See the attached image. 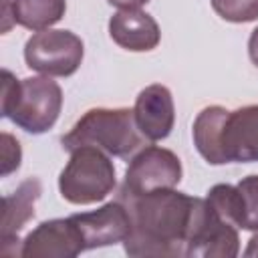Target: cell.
Here are the masks:
<instances>
[{"mask_svg":"<svg viewBox=\"0 0 258 258\" xmlns=\"http://www.w3.org/2000/svg\"><path fill=\"white\" fill-rule=\"evenodd\" d=\"M119 200L131 216V234L123 242L129 256H185L206 200L173 187L141 196L121 194Z\"/></svg>","mask_w":258,"mask_h":258,"instance_id":"cell-1","label":"cell"},{"mask_svg":"<svg viewBox=\"0 0 258 258\" xmlns=\"http://www.w3.org/2000/svg\"><path fill=\"white\" fill-rule=\"evenodd\" d=\"M2 115L28 133H44L58 119L62 91L48 77H28L18 81L10 71H2Z\"/></svg>","mask_w":258,"mask_h":258,"instance_id":"cell-2","label":"cell"},{"mask_svg":"<svg viewBox=\"0 0 258 258\" xmlns=\"http://www.w3.org/2000/svg\"><path fill=\"white\" fill-rule=\"evenodd\" d=\"M60 143L69 151L91 145L109 155L127 157L143 145V135L137 129L131 109H91Z\"/></svg>","mask_w":258,"mask_h":258,"instance_id":"cell-3","label":"cell"},{"mask_svg":"<svg viewBox=\"0 0 258 258\" xmlns=\"http://www.w3.org/2000/svg\"><path fill=\"white\" fill-rule=\"evenodd\" d=\"M71 153V161L58 177L60 196L81 206L107 198L115 187V167L105 151L87 145Z\"/></svg>","mask_w":258,"mask_h":258,"instance_id":"cell-4","label":"cell"},{"mask_svg":"<svg viewBox=\"0 0 258 258\" xmlns=\"http://www.w3.org/2000/svg\"><path fill=\"white\" fill-rule=\"evenodd\" d=\"M26 64L50 77L73 75L83 60V40L71 30H40L24 46Z\"/></svg>","mask_w":258,"mask_h":258,"instance_id":"cell-5","label":"cell"},{"mask_svg":"<svg viewBox=\"0 0 258 258\" xmlns=\"http://www.w3.org/2000/svg\"><path fill=\"white\" fill-rule=\"evenodd\" d=\"M179 179H181V163L177 155L169 149L149 145L131 159L125 171L121 194L141 196L155 189H167V187H175Z\"/></svg>","mask_w":258,"mask_h":258,"instance_id":"cell-6","label":"cell"},{"mask_svg":"<svg viewBox=\"0 0 258 258\" xmlns=\"http://www.w3.org/2000/svg\"><path fill=\"white\" fill-rule=\"evenodd\" d=\"M85 250V242L81 230L73 222L67 220H50L42 222L36 230H32L20 248L22 258H73Z\"/></svg>","mask_w":258,"mask_h":258,"instance_id":"cell-7","label":"cell"},{"mask_svg":"<svg viewBox=\"0 0 258 258\" xmlns=\"http://www.w3.org/2000/svg\"><path fill=\"white\" fill-rule=\"evenodd\" d=\"M238 232L236 226L226 222L210 204L204 202L202 214L194 228L185 256L202 258H234L238 254Z\"/></svg>","mask_w":258,"mask_h":258,"instance_id":"cell-8","label":"cell"},{"mask_svg":"<svg viewBox=\"0 0 258 258\" xmlns=\"http://www.w3.org/2000/svg\"><path fill=\"white\" fill-rule=\"evenodd\" d=\"M71 218L81 230L85 250L125 242L131 234V216L121 200L105 204L93 212L75 214Z\"/></svg>","mask_w":258,"mask_h":258,"instance_id":"cell-9","label":"cell"},{"mask_svg":"<svg viewBox=\"0 0 258 258\" xmlns=\"http://www.w3.org/2000/svg\"><path fill=\"white\" fill-rule=\"evenodd\" d=\"M135 123L141 135L149 141H159L165 139L175 121V109H173V99L167 87L163 85H149L145 87L135 101L133 107Z\"/></svg>","mask_w":258,"mask_h":258,"instance_id":"cell-10","label":"cell"},{"mask_svg":"<svg viewBox=\"0 0 258 258\" xmlns=\"http://www.w3.org/2000/svg\"><path fill=\"white\" fill-rule=\"evenodd\" d=\"M222 151L230 161H258V105L230 111L222 131Z\"/></svg>","mask_w":258,"mask_h":258,"instance_id":"cell-11","label":"cell"},{"mask_svg":"<svg viewBox=\"0 0 258 258\" xmlns=\"http://www.w3.org/2000/svg\"><path fill=\"white\" fill-rule=\"evenodd\" d=\"M109 34L119 46L133 52L155 48L161 36L157 22L139 8H127L115 12L109 20Z\"/></svg>","mask_w":258,"mask_h":258,"instance_id":"cell-12","label":"cell"},{"mask_svg":"<svg viewBox=\"0 0 258 258\" xmlns=\"http://www.w3.org/2000/svg\"><path fill=\"white\" fill-rule=\"evenodd\" d=\"M40 198V181L38 177H28L24 179L16 191H12L10 196L2 198V228H0V240H2V248L0 252H4L16 238L18 230L30 220L34 218V204Z\"/></svg>","mask_w":258,"mask_h":258,"instance_id":"cell-13","label":"cell"},{"mask_svg":"<svg viewBox=\"0 0 258 258\" xmlns=\"http://www.w3.org/2000/svg\"><path fill=\"white\" fill-rule=\"evenodd\" d=\"M228 113H230L228 109L214 105V107H206L194 121V143L200 155L214 165L226 163L222 151V131Z\"/></svg>","mask_w":258,"mask_h":258,"instance_id":"cell-14","label":"cell"},{"mask_svg":"<svg viewBox=\"0 0 258 258\" xmlns=\"http://www.w3.org/2000/svg\"><path fill=\"white\" fill-rule=\"evenodd\" d=\"M14 22L28 30H46L56 24L67 10L64 0H8Z\"/></svg>","mask_w":258,"mask_h":258,"instance_id":"cell-15","label":"cell"},{"mask_svg":"<svg viewBox=\"0 0 258 258\" xmlns=\"http://www.w3.org/2000/svg\"><path fill=\"white\" fill-rule=\"evenodd\" d=\"M208 204L230 224L236 228H242L244 222V206H242V196L238 185L230 183H218L208 191Z\"/></svg>","mask_w":258,"mask_h":258,"instance_id":"cell-16","label":"cell"},{"mask_svg":"<svg viewBox=\"0 0 258 258\" xmlns=\"http://www.w3.org/2000/svg\"><path fill=\"white\" fill-rule=\"evenodd\" d=\"M212 6L228 22H250L258 18V0H212Z\"/></svg>","mask_w":258,"mask_h":258,"instance_id":"cell-17","label":"cell"},{"mask_svg":"<svg viewBox=\"0 0 258 258\" xmlns=\"http://www.w3.org/2000/svg\"><path fill=\"white\" fill-rule=\"evenodd\" d=\"M242 206H244V230L258 232V175H248L238 183Z\"/></svg>","mask_w":258,"mask_h":258,"instance_id":"cell-18","label":"cell"},{"mask_svg":"<svg viewBox=\"0 0 258 258\" xmlns=\"http://www.w3.org/2000/svg\"><path fill=\"white\" fill-rule=\"evenodd\" d=\"M20 145L18 141L8 135V133H2V175H8L10 171L18 169L20 165Z\"/></svg>","mask_w":258,"mask_h":258,"instance_id":"cell-19","label":"cell"},{"mask_svg":"<svg viewBox=\"0 0 258 258\" xmlns=\"http://www.w3.org/2000/svg\"><path fill=\"white\" fill-rule=\"evenodd\" d=\"M248 54H250L252 62L258 67V28H254L252 34H250V40H248Z\"/></svg>","mask_w":258,"mask_h":258,"instance_id":"cell-20","label":"cell"},{"mask_svg":"<svg viewBox=\"0 0 258 258\" xmlns=\"http://www.w3.org/2000/svg\"><path fill=\"white\" fill-rule=\"evenodd\" d=\"M107 2L117 6V8H121V10H127V8H139L141 4H145L149 0H107Z\"/></svg>","mask_w":258,"mask_h":258,"instance_id":"cell-21","label":"cell"},{"mask_svg":"<svg viewBox=\"0 0 258 258\" xmlns=\"http://www.w3.org/2000/svg\"><path fill=\"white\" fill-rule=\"evenodd\" d=\"M244 256H258V234H254L250 238V244L248 248L244 250Z\"/></svg>","mask_w":258,"mask_h":258,"instance_id":"cell-22","label":"cell"}]
</instances>
